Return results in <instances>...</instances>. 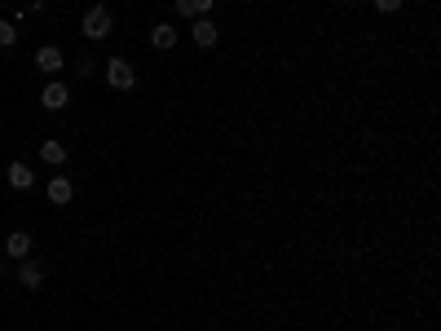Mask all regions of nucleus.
<instances>
[{
  "instance_id": "nucleus-1",
  "label": "nucleus",
  "mask_w": 441,
  "mask_h": 331,
  "mask_svg": "<svg viewBox=\"0 0 441 331\" xmlns=\"http://www.w3.org/2000/svg\"><path fill=\"white\" fill-rule=\"evenodd\" d=\"M80 31H84L89 40H106L110 31H115V18H110L106 5H93V9L84 13V22H80Z\"/></svg>"
},
{
  "instance_id": "nucleus-2",
  "label": "nucleus",
  "mask_w": 441,
  "mask_h": 331,
  "mask_svg": "<svg viewBox=\"0 0 441 331\" xmlns=\"http://www.w3.org/2000/svg\"><path fill=\"white\" fill-rule=\"evenodd\" d=\"M106 84L115 89V93H128V89L137 84V66H133L128 58H110V62H106Z\"/></svg>"
},
{
  "instance_id": "nucleus-3",
  "label": "nucleus",
  "mask_w": 441,
  "mask_h": 331,
  "mask_svg": "<svg viewBox=\"0 0 441 331\" xmlns=\"http://www.w3.org/2000/svg\"><path fill=\"white\" fill-rule=\"evenodd\" d=\"M36 66H40V71H45V75H62L66 58H62V49H58V45H45V49L36 53Z\"/></svg>"
},
{
  "instance_id": "nucleus-4",
  "label": "nucleus",
  "mask_w": 441,
  "mask_h": 331,
  "mask_svg": "<svg viewBox=\"0 0 441 331\" xmlns=\"http://www.w3.org/2000/svg\"><path fill=\"white\" fill-rule=\"evenodd\" d=\"M66 102H71V93H66V84H62V80L45 84V93H40V106H45V110H62Z\"/></svg>"
},
{
  "instance_id": "nucleus-5",
  "label": "nucleus",
  "mask_w": 441,
  "mask_h": 331,
  "mask_svg": "<svg viewBox=\"0 0 441 331\" xmlns=\"http://www.w3.org/2000/svg\"><path fill=\"white\" fill-rule=\"evenodd\" d=\"M190 40H195L199 49H212L216 40H221V31H216V22H208V18H195V27H190Z\"/></svg>"
},
{
  "instance_id": "nucleus-6",
  "label": "nucleus",
  "mask_w": 441,
  "mask_h": 331,
  "mask_svg": "<svg viewBox=\"0 0 441 331\" xmlns=\"http://www.w3.org/2000/svg\"><path fill=\"white\" fill-rule=\"evenodd\" d=\"M5 252H9L13 260H27V256H31V234H27V230H13L9 239H5Z\"/></svg>"
},
{
  "instance_id": "nucleus-7",
  "label": "nucleus",
  "mask_w": 441,
  "mask_h": 331,
  "mask_svg": "<svg viewBox=\"0 0 441 331\" xmlns=\"http://www.w3.org/2000/svg\"><path fill=\"white\" fill-rule=\"evenodd\" d=\"M31 182H36V172L27 168V163H9V186L13 190H31Z\"/></svg>"
},
{
  "instance_id": "nucleus-8",
  "label": "nucleus",
  "mask_w": 441,
  "mask_h": 331,
  "mask_svg": "<svg viewBox=\"0 0 441 331\" xmlns=\"http://www.w3.org/2000/svg\"><path fill=\"white\" fill-rule=\"evenodd\" d=\"M71 195H75V186L66 177H53L49 182V203H71Z\"/></svg>"
},
{
  "instance_id": "nucleus-9",
  "label": "nucleus",
  "mask_w": 441,
  "mask_h": 331,
  "mask_svg": "<svg viewBox=\"0 0 441 331\" xmlns=\"http://www.w3.org/2000/svg\"><path fill=\"white\" fill-rule=\"evenodd\" d=\"M18 283H22V287H40V283H45V270H40L36 260H22V270H18Z\"/></svg>"
},
{
  "instance_id": "nucleus-10",
  "label": "nucleus",
  "mask_w": 441,
  "mask_h": 331,
  "mask_svg": "<svg viewBox=\"0 0 441 331\" xmlns=\"http://www.w3.org/2000/svg\"><path fill=\"white\" fill-rule=\"evenodd\" d=\"M40 159H45V163H53V168H58V163H66V146H62V142H53V137H49V142L40 146Z\"/></svg>"
},
{
  "instance_id": "nucleus-11",
  "label": "nucleus",
  "mask_w": 441,
  "mask_h": 331,
  "mask_svg": "<svg viewBox=\"0 0 441 331\" xmlns=\"http://www.w3.org/2000/svg\"><path fill=\"white\" fill-rule=\"evenodd\" d=\"M150 45H155V49H172L177 45V27H168V22L155 27V31H150Z\"/></svg>"
},
{
  "instance_id": "nucleus-12",
  "label": "nucleus",
  "mask_w": 441,
  "mask_h": 331,
  "mask_svg": "<svg viewBox=\"0 0 441 331\" xmlns=\"http://www.w3.org/2000/svg\"><path fill=\"white\" fill-rule=\"evenodd\" d=\"M13 45H18V27L0 18V49H13Z\"/></svg>"
},
{
  "instance_id": "nucleus-13",
  "label": "nucleus",
  "mask_w": 441,
  "mask_h": 331,
  "mask_svg": "<svg viewBox=\"0 0 441 331\" xmlns=\"http://www.w3.org/2000/svg\"><path fill=\"white\" fill-rule=\"evenodd\" d=\"M380 13H402V0H375Z\"/></svg>"
},
{
  "instance_id": "nucleus-14",
  "label": "nucleus",
  "mask_w": 441,
  "mask_h": 331,
  "mask_svg": "<svg viewBox=\"0 0 441 331\" xmlns=\"http://www.w3.org/2000/svg\"><path fill=\"white\" fill-rule=\"evenodd\" d=\"M190 9H195V18H208V9H212V0H190Z\"/></svg>"
},
{
  "instance_id": "nucleus-15",
  "label": "nucleus",
  "mask_w": 441,
  "mask_h": 331,
  "mask_svg": "<svg viewBox=\"0 0 441 331\" xmlns=\"http://www.w3.org/2000/svg\"><path fill=\"white\" fill-rule=\"evenodd\" d=\"M177 13H181V18H195V9H190V0H177Z\"/></svg>"
}]
</instances>
